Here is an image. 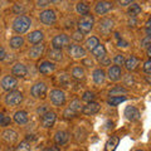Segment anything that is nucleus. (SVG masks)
Segmentation results:
<instances>
[{
	"label": "nucleus",
	"instance_id": "36",
	"mask_svg": "<svg viewBox=\"0 0 151 151\" xmlns=\"http://www.w3.org/2000/svg\"><path fill=\"white\" fill-rule=\"evenodd\" d=\"M30 150H32V145L28 141H22L15 149V151H30Z\"/></svg>",
	"mask_w": 151,
	"mask_h": 151
},
{
	"label": "nucleus",
	"instance_id": "26",
	"mask_svg": "<svg viewBox=\"0 0 151 151\" xmlns=\"http://www.w3.org/2000/svg\"><path fill=\"white\" fill-rule=\"evenodd\" d=\"M92 76H93V81H94V83H97V84H102L103 82H105L106 74H105V72H103L102 69H94Z\"/></svg>",
	"mask_w": 151,
	"mask_h": 151
},
{
	"label": "nucleus",
	"instance_id": "42",
	"mask_svg": "<svg viewBox=\"0 0 151 151\" xmlns=\"http://www.w3.org/2000/svg\"><path fill=\"white\" fill-rule=\"evenodd\" d=\"M144 70H145V73H151V60H146L145 64H144Z\"/></svg>",
	"mask_w": 151,
	"mask_h": 151
},
{
	"label": "nucleus",
	"instance_id": "46",
	"mask_svg": "<svg viewBox=\"0 0 151 151\" xmlns=\"http://www.w3.org/2000/svg\"><path fill=\"white\" fill-rule=\"evenodd\" d=\"M5 55H6L5 49H4L3 47H0V60H3L4 58H5Z\"/></svg>",
	"mask_w": 151,
	"mask_h": 151
},
{
	"label": "nucleus",
	"instance_id": "32",
	"mask_svg": "<svg viewBox=\"0 0 151 151\" xmlns=\"http://www.w3.org/2000/svg\"><path fill=\"white\" fill-rule=\"evenodd\" d=\"M72 77L76 79H83L84 78V69L82 67H74L72 69Z\"/></svg>",
	"mask_w": 151,
	"mask_h": 151
},
{
	"label": "nucleus",
	"instance_id": "25",
	"mask_svg": "<svg viewBox=\"0 0 151 151\" xmlns=\"http://www.w3.org/2000/svg\"><path fill=\"white\" fill-rule=\"evenodd\" d=\"M119 142H120L119 136H112V137L107 141L106 147H105V151H115L116 147L119 146Z\"/></svg>",
	"mask_w": 151,
	"mask_h": 151
},
{
	"label": "nucleus",
	"instance_id": "48",
	"mask_svg": "<svg viewBox=\"0 0 151 151\" xmlns=\"http://www.w3.org/2000/svg\"><path fill=\"white\" fill-rule=\"evenodd\" d=\"M129 44H127V42H125V40H122V38L121 39H119V47H127Z\"/></svg>",
	"mask_w": 151,
	"mask_h": 151
},
{
	"label": "nucleus",
	"instance_id": "27",
	"mask_svg": "<svg viewBox=\"0 0 151 151\" xmlns=\"http://www.w3.org/2000/svg\"><path fill=\"white\" fill-rule=\"evenodd\" d=\"M24 44V39H23V37H13L10 39V47L13 49H19L20 47Z\"/></svg>",
	"mask_w": 151,
	"mask_h": 151
},
{
	"label": "nucleus",
	"instance_id": "50",
	"mask_svg": "<svg viewBox=\"0 0 151 151\" xmlns=\"http://www.w3.org/2000/svg\"><path fill=\"white\" fill-rule=\"evenodd\" d=\"M119 4L120 5H131V1H119Z\"/></svg>",
	"mask_w": 151,
	"mask_h": 151
},
{
	"label": "nucleus",
	"instance_id": "6",
	"mask_svg": "<svg viewBox=\"0 0 151 151\" xmlns=\"http://www.w3.org/2000/svg\"><path fill=\"white\" fill-rule=\"evenodd\" d=\"M1 87L3 89H5V91H15V88L18 87V81L15 77H13V76H5L3 79H1Z\"/></svg>",
	"mask_w": 151,
	"mask_h": 151
},
{
	"label": "nucleus",
	"instance_id": "41",
	"mask_svg": "<svg viewBox=\"0 0 151 151\" xmlns=\"http://www.w3.org/2000/svg\"><path fill=\"white\" fill-rule=\"evenodd\" d=\"M72 38L74 40H77V42H81L82 39H83V34L81 32H74L73 33V35H72Z\"/></svg>",
	"mask_w": 151,
	"mask_h": 151
},
{
	"label": "nucleus",
	"instance_id": "38",
	"mask_svg": "<svg viewBox=\"0 0 151 151\" xmlns=\"http://www.w3.org/2000/svg\"><path fill=\"white\" fill-rule=\"evenodd\" d=\"M113 62L116 63V65L117 67H120V65H122L125 63V57H124V54H117L115 58H113Z\"/></svg>",
	"mask_w": 151,
	"mask_h": 151
},
{
	"label": "nucleus",
	"instance_id": "13",
	"mask_svg": "<svg viewBox=\"0 0 151 151\" xmlns=\"http://www.w3.org/2000/svg\"><path fill=\"white\" fill-rule=\"evenodd\" d=\"M112 9V3L110 1H100L96 4V8H94V12H96L98 15H102V14L108 13Z\"/></svg>",
	"mask_w": 151,
	"mask_h": 151
},
{
	"label": "nucleus",
	"instance_id": "23",
	"mask_svg": "<svg viewBox=\"0 0 151 151\" xmlns=\"http://www.w3.org/2000/svg\"><path fill=\"white\" fill-rule=\"evenodd\" d=\"M3 137L5 141H8V142H15V141L18 140V134L14 130H5L3 132Z\"/></svg>",
	"mask_w": 151,
	"mask_h": 151
},
{
	"label": "nucleus",
	"instance_id": "45",
	"mask_svg": "<svg viewBox=\"0 0 151 151\" xmlns=\"http://www.w3.org/2000/svg\"><path fill=\"white\" fill-rule=\"evenodd\" d=\"M37 112L39 113L40 116H43L44 113L47 112V107H45V106H43V107H39V108H38V110H37Z\"/></svg>",
	"mask_w": 151,
	"mask_h": 151
},
{
	"label": "nucleus",
	"instance_id": "47",
	"mask_svg": "<svg viewBox=\"0 0 151 151\" xmlns=\"http://www.w3.org/2000/svg\"><path fill=\"white\" fill-rule=\"evenodd\" d=\"M44 151H60L58 146H49V147H47Z\"/></svg>",
	"mask_w": 151,
	"mask_h": 151
},
{
	"label": "nucleus",
	"instance_id": "19",
	"mask_svg": "<svg viewBox=\"0 0 151 151\" xmlns=\"http://www.w3.org/2000/svg\"><path fill=\"white\" fill-rule=\"evenodd\" d=\"M44 49H45V47L43 44H37L34 47H32L30 50H29V57L33 59L39 58V57L44 53Z\"/></svg>",
	"mask_w": 151,
	"mask_h": 151
},
{
	"label": "nucleus",
	"instance_id": "16",
	"mask_svg": "<svg viewBox=\"0 0 151 151\" xmlns=\"http://www.w3.org/2000/svg\"><path fill=\"white\" fill-rule=\"evenodd\" d=\"M12 72H13V76H15V77L23 78V77H25L27 76V67L23 63H17L13 67Z\"/></svg>",
	"mask_w": 151,
	"mask_h": 151
},
{
	"label": "nucleus",
	"instance_id": "14",
	"mask_svg": "<svg viewBox=\"0 0 151 151\" xmlns=\"http://www.w3.org/2000/svg\"><path fill=\"white\" fill-rule=\"evenodd\" d=\"M100 108H101V106L98 105L97 102H89L82 108V112L87 116H92V115H94V113H97L98 111H100Z\"/></svg>",
	"mask_w": 151,
	"mask_h": 151
},
{
	"label": "nucleus",
	"instance_id": "51",
	"mask_svg": "<svg viewBox=\"0 0 151 151\" xmlns=\"http://www.w3.org/2000/svg\"><path fill=\"white\" fill-rule=\"evenodd\" d=\"M129 24H130V27H131V24H132V27H135V24H136V20H135V18H132V20L130 19V20H129Z\"/></svg>",
	"mask_w": 151,
	"mask_h": 151
},
{
	"label": "nucleus",
	"instance_id": "40",
	"mask_svg": "<svg viewBox=\"0 0 151 151\" xmlns=\"http://www.w3.org/2000/svg\"><path fill=\"white\" fill-rule=\"evenodd\" d=\"M100 63H101V65H110L111 59L108 58L107 55H105V57H102V58H100Z\"/></svg>",
	"mask_w": 151,
	"mask_h": 151
},
{
	"label": "nucleus",
	"instance_id": "37",
	"mask_svg": "<svg viewBox=\"0 0 151 151\" xmlns=\"http://www.w3.org/2000/svg\"><path fill=\"white\" fill-rule=\"evenodd\" d=\"M82 100L83 101H86V102H93V100H94V93L93 92H89V91H87V92H84L83 93V96H82Z\"/></svg>",
	"mask_w": 151,
	"mask_h": 151
},
{
	"label": "nucleus",
	"instance_id": "7",
	"mask_svg": "<svg viewBox=\"0 0 151 151\" xmlns=\"http://www.w3.org/2000/svg\"><path fill=\"white\" fill-rule=\"evenodd\" d=\"M39 19H40V22L43 23V24H45V25H52V24H54V22H55V19H57V15H55L54 10L47 9V10H44V12L40 13Z\"/></svg>",
	"mask_w": 151,
	"mask_h": 151
},
{
	"label": "nucleus",
	"instance_id": "49",
	"mask_svg": "<svg viewBox=\"0 0 151 151\" xmlns=\"http://www.w3.org/2000/svg\"><path fill=\"white\" fill-rule=\"evenodd\" d=\"M38 6H47L49 4V1H38Z\"/></svg>",
	"mask_w": 151,
	"mask_h": 151
},
{
	"label": "nucleus",
	"instance_id": "18",
	"mask_svg": "<svg viewBox=\"0 0 151 151\" xmlns=\"http://www.w3.org/2000/svg\"><path fill=\"white\" fill-rule=\"evenodd\" d=\"M122 76V72H121V68L117 67V65H112V67H110V69H108V78H110V81H119V79L121 78Z\"/></svg>",
	"mask_w": 151,
	"mask_h": 151
},
{
	"label": "nucleus",
	"instance_id": "54",
	"mask_svg": "<svg viewBox=\"0 0 151 151\" xmlns=\"http://www.w3.org/2000/svg\"><path fill=\"white\" fill-rule=\"evenodd\" d=\"M6 151H15V150H14V149L12 147V146H10V147H8V149H6Z\"/></svg>",
	"mask_w": 151,
	"mask_h": 151
},
{
	"label": "nucleus",
	"instance_id": "52",
	"mask_svg": "<svg viewBox=\"0 0 151 151\" xmlns=\"http://www.w3.org/2000/svg\"><path fill=\"white\" fill-rule=\"evenodd\" d=\"M4 119H5V116L3 115V113H0V126H1V124H3V121H4Z\"/></svg>",
	"mask_w": 151,
	"mask_h": 151
},
{
	"label": "nucleus",
	"instance_id": "53",
	"mask_svg": "<svg viewBox=\"0 0 151 151\" xmlns=\"http://www.w3.org/2000/svg\"><path fill=\"white\" fill-rule=\"evenodd\" d=\"M84 63H86V64H88V67H92V60H88V59H86V60H84Z\"/></svg>",
	"mask_w": 151,
	"mask_h": 151
},
{
	"label": "nucleus",
	"instance_id": "33",
	"mask_svg": "<svg viewBox=\"0 0 151 151\" xmlns=\"http://www.w3.org/2000/svg\"><path fill=\"white\" fill-rule=\"evenodd\" d=\"M141 13V6L139 5V4H131V6L129 9V14L131 18H135L136 15H139V14Z\"/></svg>",
	"mask_w": 151,
	"mask_h": 151
},
{
	"label": "nucleus",
	"instance_id": "24",
	"mask_svg": "<svg viewBox=\"0 0 151 151\" xmlns=\"http://www.w3.org/2000/svg\"><path fill=\"white\" fill-rule=\"evenodd\" d=\"M14 120H15V122L19 125H24L28 122L29 117H28V113L25 111H18L15 113V116H14Z\"/></svg>",
	"mask_w": 151,
	"mask_h": 151
},
{
	"label": "nucleus",
	"instance_id": "30",
	"mask_svg": "<svg viewBox=\"0 0 151 151\" xmlns=\"http://www.w3.org/2000/svg\"><path fill=\"white\" fill-rule=\"evenodd\" d=\"M126 101V97H124V96H115V97H110L107 100V103L110 106H119L120 103H122V102H125Z\"/></svg>",
	"mask_w": 151,
	"mask_h": 151
},
{
	"label": "nucleus",
	"instance_id": "44",
	"mask_svg": "<svg viewBox=\"0 0 151 151\" xmlns=\"http://www.w3.org/2000/svg\"><path fill=\"white\" fill-rule=\"evenodd\" d=\"M10 122H12L10 117H9V116H5V119H4V121H3L1 126H9V125H10Z\"/></svg>",
	"mask_w": 151,
	"mask_h": 151
},
{
	"label": "nucleus",
	"instance_id": "4",
	"mask_svg": "<svg viewBox=\"0 0 151 151\" xmlns=\"http://www.w3.org/2000/svg\"><path fill=\"white\" fill-rule=\"evenodd\" d=\"M49 97L54 106H63L65 103V94L60 89H53V91H50Z\"/></svg>",
	"mask_w": 151,
	"mask_h": 151
},
{
	"label": "nucleus",
	"instance_id": "34",
	"mask_svg": "<svg viewBox=\"0 0 151 151\" xmlns=\"http://www.w3.org/2000/svg\"><path fill=\"white\" fill-rule=\"evenodd\" d=\"M76 9H77V12L81 14V15H86V14H88V12H89V6L86 3H78Z\"/></svg>",
	"mask_w": 151,
	"mask_h": 151
},
{
	"label": "nucleus",
	"instance_id": "8",
	"mask_svg": "<svg viewBox=\"0 0 151 151\" xmlns=\"http://www.w3.org/2000/svg\"><path fill=\"white\" fill-rule=\"evenodd\" d=\"M30 93L34 98H43L47 93V84L43 82H38L32 87Z\"/></svg>",
	"mask_w": 151,
	"mask_h": 151
},
{
	"label": "nucleus",
	"instance_id": "3",
	"mask_svg": "<svg viewBox=\"0 0 151 151\" xmlns=\"http://www.w3.org/2000/svg\"><path fill=\"white\" fill-rule=\"evenodd\" d=\"M81 106H82V105H81V101H78V100L72 101V102H70V105H69V107L64 111L63 116L65 117V119H72V117L77 116V113L82 110Z\"/></svg>",
	"mask_w": 151,
	"mask_h": 151
},
{
	"label": "nucleus",
	"instance_id": "35",
	"mask_svg": "<svg viewBox=\"0 0 151 151\" xmlns=\"http://www.w3.org/2000/svg\"><path fill=\"white\" fill-rule=\"evenodd\" d=\"M121 93H127V89L125 87H122V86H116L110 91V96L115 97L116 94H121Z\"/></svg>",
	"mask_w": 151,
	"mask_h": 151
},
{
	"label": "nucleus",
	"instance_id": "9",
	"mask_svg": "<svg viewBox=\"0 0 151 151\" xmlns=\"http://www.w3.org/2000/svg\"><path fill=\"white\" fill-rule=\"evenodd\" d=\"M57 120V115L53 111H47L43 116H42V126L45 129H49L54 125V122Z\"/></svg>",
	"mask_w": 151,
	"mask_h": 151
},
{
	"label": "nucleus",
	"instance_id": "11",
	"mask_svg": "<svg viewBox=\"0 0 151 151\" xmlns=\"http://www.w3.org/2000/svg\"><path fill=\"white\" fill-rule=\"evenodd\" d=\"M125 116H126V119L130 120V121H137L141 115H140V111L136 107L127 106L126 110H125Z\"/></svg>",
	"mask_w": 151,
	"mask_h": 151
},
{
	"label": "nucleus",
	"instance_id": "22",
	"mask_svg": "<svg viewBox=\"0 0 151 151\" xmlns=\"http://www.w3.org/2000/svg\"><path fill=\"white\" fill-rule=\"evenodd\" d=\"M55 69V65L52 63V62H43L39 65V72L43 73V74H50L53 73Z\"/></svg>",
	"mask_w": 151,
	"mask_h": 151
},
{
	"label": "nucleus",
	"instance_id": "5",
	"mask_svg": "<svg viewBox=\"0 0 151 151\" xmlns=\"http://www.w3.org/2000/svg\"><path fill=\"white\" fill-rule=\"evenodd\" d=\"M23 101V93L19 91H12L6 94L5 103L8 106H17Z\"/></svg>",
	"mask_w": 151,
	"mask_h": 151
},
{
	"label": "nucleus",
	"instance_id": "39",
	"mask_svg": "<svg viewBox=\"0 0 151 151\" xmlns=\"http://www.w3.org/2000/svg\"><path fill=\"white\" fill-rule=\"evenodd\" d=\"M150 43H151V38L150 37H146L144 38L142 40H141V47H144V48H150Z\"/></svg>",
	"mask_w": 151,
	"mask_h": 151
},
{
	"label": "nucleus",
	"instance_id": "1",
	"mask_svg": "<svg viewBox=\"0 0 151 151\" xmlns=\"http://www.w3.org/2000/svg\"><path fill=\"white\" fill-rule=\"evenodd\" d=\"M32 25V20L27 15H19L15 20L13 22V29L15 30L18 34H23L25 33Z\"/></svg>",
	"mask_w": 151,
	"mask_h": 151
},
{
	"label": "nucleus",
	"instance_id": "55",
	"mask_svg": "<svg viewBox=\"0 0 151 151\" xmlns=\"http://www.w3.org/2000/svg\"><path fill=\"white\" fill-rule=\"evenodd\" d=\"M135 151H144V150H135Z\"/></svg>",
	"mask_w": 151,
	"mask_h": 151
},
{
	"label": "nucleus",
	"instance_id": "15",
	"mask_svg": "<svg viewBox=\"0 0 151 151\" xmlns=\"http://www.w3.org/2000/svg\"><path fill=\"white\" fill-rule=\"evenodd\" d=\"M113 28V22L111 19H102L100 22V27H98V29L102 34H108Z\"/></svg>",
	"mask_w": 151,
	"mask_h": 151
},
{
	"label": "nucleus",
	"instance_id": "21",
	"mask_svg": "<svg viewBox=\"0 0 151 151\" xmlns=\"http://www.w3.org/2000/svg\"><path fill=\"white\" fill-rule=\"evenodd\" d=\"M140 63V59L137 58V57L135 55H131L129 59H125V65H126V69L127 70H135L136 68H137V65Z\"/></svg>",
	"mask_w": 151,
	"mask_h": 151
},
{
	"label": "nucleus",
	"instance_id": "2",
	"mask_svg": "<svg viewBox=\"0 0 151 151\" xmlns=\"http://www.w3.org/2000/svg\"><path fill=\"white\" fill-rule=\"evenodd\" d=\"M94 25V18L91 14H86L83 15L78 22V32H81L82 34H87L92 30V28Z\"/></svg>",
	"mask_w": 151,
	"mask_h": 151
},
{
	"label": "nucleus",
	"instance_id": "28",
	"mask_svg": "<svg viewBox=\"0 0 151 151\" xmlns=\"http://www.w3.org/2000/svg\"><path fill=\"white\" fill-rule=\"evenodd\" d=\"M100 44V40H98V38H96V37H91V38H88V39L86 40V48L88 49V50H93L96 47Z\"/></svg>",
	"mask_w": 151,
	"mask_h": 151
},
{
	"label": "nucleus",
	"instance_id": "31",
	"mask_svg": "<svg viewBox=\"0 0 151 151\" xmlns=\"http://www.w3.org/2000/svg\"><path fill=\"white\" fill-rule=\"evenodd\" d=\"M48 57L53 60H62L63 59V53L59 49H52V50H49Z\"/></svg>",
	"mask_w": 151,
	"mask_h": 151
},
{
	"label": "nucleus",
	"instance_id": "10",
	"mask_svg": "<svg viewBox=\"0 0 151 151\" xmlns=\"http://www.w3.org/2000/svg\"><path fill=\"white\" fill-rule=\"evenodd\" d=\"M69 43V37L65 35V34H58L53 38V40H52V44H53L54 49H59L63 48V47L68 45Z\"/></svg>",
	"mask_w": 151,
	"mask_h": 151
},
{
	"label": "nucleus",
	"instance_id": "20",
	"mask_svg": "<svg viewBox=\"0 0 151 151\" xmlns=\"http://www.w3.org/2000/svg\"><path fill=\"white\" fill-rule=\"evenodd\" d=\"M69 140V134L67 131H58L54 135V141L57 145H64Z\"/></svg>",
	"mask_w": 151,
	"mask_h": 151
},
{
	"label": "nucleus",
	"instance_id": "29",
	"mask_svg": "<svg viewBox=\"0 0 151 151\" xmlns=\"http://www.w3.org/2000/svg\"><path fill=\"white\" fill-rule=\"evenodd\" d=\"M92 54L96 57V58H102V57H105L106 55V48H105V45H102V44H98L96 48H94L92 50Z\"/></svg>",
	"mask_w": 151,
	"mask_h": 151
},
{
	"label": "nucleus",
	"instance_id": "12",
	"mask_svg": "<svg viewBox=\"0 0 151 151\" xmlns=\"http://www.w3.org/2000/svg\"><path fill=\"white\" fill-rule=\"evenodd\" d=\"M68 50H69V54L72 55L73 58H83V57L86 55V49L77 44H72Z\"/></svg>",
	"mask_w": 151,
	"mask_h": 151
},
{
	"label": "nucleus",
	"instance_id": "17",
	"mask_svg": "<svg viewBox=\"0 0 151 151\" xmlns=\"http://www.w3.org/2000/svg\"><path fill=\"white\" fill-rule=\"evenodd\" d=\"M43 38H44V34H43V32H40V30H34V32H32L29 35H28V40L32 44H39L42 40H43Z\"/></svg>",
	"mask_w": 151,
	"mask_h": 151
},
{
	"label": "nucleus",
	"instance_id": "43",
	"mask_svg": "<svg viewBox=\"0 0 151 151\" xmlns=\"http://www.w3.org/2000/svg\"><path fill=\"white\" fill-rule=\"evenodd\" d=\"M14 13H17V14H19V13H23L24 12V8L23 6H20V5H14Z\"/></svg>",
	"mask_w": 151,
	"mask_h": 151
}]
</instances>
